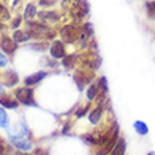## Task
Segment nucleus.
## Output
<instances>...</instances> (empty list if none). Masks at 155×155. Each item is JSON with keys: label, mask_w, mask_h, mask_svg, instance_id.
<instances>
[{"label": "nucleus", "mask_w": 155, "mask_h": 155, "mask_svg": "<svg viewBox=\"0 0 155 155\" xmlns=\"http://www.w3.org/2000/svg\"><path fill=\"white\" fill-rule=\"evenodd\" d=\"M118 126L116 123H113V126L109 127L104 130V133L102 134L100 140H99L97 145H96V151L94 154L96 155H109L111 151H113V148H114L116 143L118 141Z\"/></svg>", "instance_id": "obj_1"}, {"label": "nucleus", "mask_w": 155, "mask_h": 155, "mask_svg": "<svg viewBox=\"0 0 155 155\" xmlns=\"http://www.w3.org/2000/svg\"><path fill=\"white\" fill-rule=\"evenodd\" d=\"M81 31L82 28H78L74 24L65 25L64 28L61 30V38L68 44H74L76 40H79L81 37Z\"/></svg>", "instance_id": "obj_2"}, {"label": "nucleus", "mask_w": 155, "mask_h": 155, "mask_svg": "<svg viewBox=\"0 0 155 155\" xmlns=\"http://www.w3.org/2000/svg\"><path fill=\"white\" fill-rule=\"evenodd\" d=\"M92 81H93V72H92V71H89L87 68L76 71V74H75V82H76L78 87L81 90L85 87V85L90 83Z\"/></svg>", "instance_id": "obj_3"}, {"label": "nucleus", "mask_w": 155, "mask_h": 155, "mask_svg": "<svg viewBox=\"0 0 155 155\" xmlns=\"http://www.w3.org/2000/svg\"><path fill=\"white\" fill-rule=\"evenodd\" d=\"M33 93H34L33 89H28V87H20V89L16 90V97L18 99L21 103H24V104H31V106H35Z\"/></svg>", "instance_id": "obj_4"}, {"label": "nucleus", "mask_w": 155, "mask_h": 155, "mask_svg": "<svg viewBox=\"0 0 155 155\" xmlns=\"http://www.w3.org/2000/svg\"><path fill=\"white\" fill-rule=\"evenodd\" d=\"M103 111H104V109H103V103H99L96 107H93L92 110H90L89 113V121L92 123V124H99L100 123V120H102V116H103Z\"/></svg>", "instance_id": "obj_5"}, {"label": "nucleus", "mask_w": 155, "mask_h": 155, "mask_svg": "<svg viewBox=\"0 0 155 155\" xmlns=\"http://www.w3.org/2000/svg\"><path fill=\"white\" fill-rule=\"evenodd\" d=\"M51 57L52 58H57V59H59V58H65V47H64V44H62L61 41H54L52 42V47H51Z\"/></svg>", "instance_id": "obj_6"}, {"label": "nucleus", "mask_w": 155, "mask_h": 155, "mask_svg": "<svg viewBox=\"0 0 155 155\" xmlns=\"http://www.w3.org/2000/svg\"><path fill=\"white\" fill-rule=\"evenodd\" d=\"M10 141H12L13 145H14L16 148H18V150H23V151H27V150H30V148H31V143H30V141H27V140L16 138V137L10 135Z\"/></svg>", "instance_id": "obj_7"}, {"label": "nucleus", "mask_w": 155, "mask_h": 155, "mask_svg": "<svg viewBox=\"0 0 155 155\" xmlns=\"http://www.w3.org/2000/svg\"><path fill=\"white\" fill-rule=\"evenodd\" d=\"M126 148H127V144H126V140L124 138H118V141L116 143L113 151L110 152L109 155H126Z\"/></svg>", "instance_id": "obj_8"}, {"label": "nucleus", "mask_w": 155, "mask_h": 155, "mask_svg": "<svg viewBox=\"0 0 155 155\" xmlns=\"http://www.w3.org/2000/svg\"><path fill=\"white\" fill-rule=\"evenodd\" d=\"M0 47H2V49H3L6 54H13L14 51H16V48H17V45L14 44V42H13L8 37H3Z\"/></svg>", "instance_id": "obj_9"}, {"label": "nucleus", "mask_w": 155, "mask_h": 155, "mask_svg": "<svg viewBox=\"0 0 155 155\" xmlns=\"http://www.w3.org/2000/svg\"><path fill=\"white\" fill-rule=\"evenodd\" d=\"M47 72H37V74H34V75H31V76H28L27 79H25V85L27 86H33V85H35V83H38L40 81H42L45 76H47Z\"/></svg>", "instance_id": "obj_10"}, {"label": "nucleus", "mask_w": 155, "mask_h": 155, "mask_svg": "<svg viewBox=\"0 0 155 155\" xmlns=\"http://www.w3.org/2000/svg\"><path fill=\"white\" fill-rule=\"evenodd\" d=\"M97 96H99V85H97V82H96V83H92L86 89V97H87L89 102H93Z\"/></svg>", "instance_id": "obj_11"}, {"label": "nucleus", "mask_w": 155, "mask_h": 155, "mask_svg": "<svg viewBox=\"0 0 155 155\" xmlns=\"http://www.w3.org/2000/svg\"><path fill=\"white\" fill-rule=\"evenodd\" d=\"M8 131H10L12 135H20V137H23V135L27 134V127H25L23 123H16L14 127H12Z\"/></svg>", "instance_id": "obj_12"}, {"label": "nucleus", "mask_w": 155, "mask_h": 155, "mask_svg": "<svg viewBox=\"0 0 155 155\" xmlns=\"http://www.w3.org/2000/svg\"><path fill=\"white\" fill-rule=\"evenodd\" d=\"M134 130H135V133H137L138 135H147L148 131H150V128H148V126L144 121L137 120V121L134 123Z\"/></svg>", "instance_id": "obj_13"}, {"label": "nucleus", "mask_w": 155, "mask_h": 155, "mask_svg": "<svg viewBox=\"0 0 155 155\" xmlns=\"http://www.w3.org/2000/svg\"><path fill=\"white\" fill-rule=\"evenodd\" d=\"M145 13L150 20L155 21V0H148L145 2Z\"/></svg>", "instance_id": "obj_14"}, {"label": "nucleus", "mask_w": 155, "mask_h": 155, "mask_svg": "<svg viewBox=\"0 0 155 155\" xmlns=\"http://www.w3.org/2000/svg\"><path fill=\"white\" fill-rule=\"evenodd\" d=\"M40 18L42 21L51 23V21H58L59 16H58L57 13H52V12H41L40 13Z\"/></svg>", "instance_id": "obj_15"}, {"label": "nucleus", "mask_w": 155, "mask_h": 155, "mask_svg": "<svg viewBox=\"0 0 155 155\" xmlns=\"http://www.w3.org/2000/svg\"><path fill=\"white\" fill-rule=\"evenodd\" d=\"M17 82H18V78H17L16 72L8 71L7 74H6V85L7 86H14Z\"/></svg>", "instance_id": "obj_16"}, {"label": "nucleus", "mask_w": 155, "mask_h": 155, "mask_svg": "<svg viewBox=\"0 0 155 155\" xmlns=\"http://www.w3.org/2000/svg\"><path fill=\"white\" fill-rule=\"evenodd\" d=\"M0 103H2V104H3L4 107H10V109H16V107L18 106V103H17V100H13V99L6 97V96H3V97H0Z\"/></svg>", "instance_id": "obj_17"}, {"label": "nucleus", "mask_w": 155, "mask_h": 155, "mask_svg": "<svg viewBox=\"0 0 155 155\" xmlns=\"http://www.w3.org/2000/svg\"><path fill=\"white\" fill-rule=\"evenodd\" d=\"M75 61H76V55H75V54H72V55H66V57L64 58V61H62V65L65 66V68H74Z\"/></svg>", "instance_id": "obj_18"}, {"label": "nucleus", "mask_w": 155, "mask_h": 155, "mask_svg": "<svg viewBox=\"0 0 155 155\" xmlns=\"http://www.w3.org/2000/svg\"><path fill=\"white\" fill-rule=\"evenodd\" d=\"M13 38H14L16 42H24V41H27L30 38V35L25 34L24 31H16V33L13 34Z\"/></svg>", "instance_id": "obj_19"}, {"label": "nucleus", "mask_w": 155, "mask_h": 155, "mask_svg": "<svg viewBox=\"0 0 155 155\" xmlns=\"http://www.w3.org/2000/svg\"><path fill=\"white\" fill-rule=\"evenodd\" d=\"M0 127H3V128H7L8 127V118H7V114H6V111L0 107Z\"/></svg>", "instance_id": "obj_20"}, {"label": "nucleus", "mask_w": 155, "mask_h": 155, "mask_svg": "<svg viewBox=\"0 0 155 155\" xmlns=\"http://www.w3.org/2000/svg\"><path fill=\"white\" fill-rule=\"evenodd\" d=\"M35 14H37L35 7H34L33 4H28V6L25 7V18H27V20H30V18H33Z\"/></svg>", "instance_id": "obj_21"}, {"label": "nucleus", "mask_w": 155, "mask_h": 155, "mask_svg": "<svg viewBox=\"0 0 155 155\" xmlns=\"http://www.w3.org/2000/svg\"><path fill=\"white\" fill-rule=\"evenodd\" d=\"M82 31H83V33H86L89 37H92V35H93V33H94L92 23H85V24H83V27H82Z\"/></svg>", "instance_id": "obj_22"}, {"label": "nucleus", "mask_w": 155, "mask_h": 155, "mask_svg": "<svg viewBox=\"0 0 155 155\" xmlns=\"http://www.w3.org/2000/svg\"><path fill=\"white\" fill-rule=\"evenodd\" d=\"M7 18H8V12H7V8L0 4V20H7Z\"/></svg>", "instance_id": "obj_23"}, {"label": "nucleus", "mask_w": 155, "mask_h": 155, "mask_svg": "<svg viewBox=\"0 0 155 155\" xmlns=\"http://www.w3.org/2000/svg\"><path fill=\"white\" fill-rule=\"evenodd\" d=\"M90 107L89 106H85V107H81V109H79V110L76 111V117H82V116H85L86 114V111L89 110Z\"/></svg>", "instance_id": "obj_24"}, {"label": "nucleus", "mask_w": 155, "mask_h": 155, "mask_svg": "<svg viewBox=\"0 0 155 155\" xmlns=\"http://www.w3.org/2000/svg\"><path fill=\"white\" fill-rule=\"evenodd\" d=\"M57 3V0H40V4L44 6V7H48V6H52V4Z\"/></svg>", "instance_id": "obj_25"}, {"label": "nucleus", "mask_w": 155, "mask_h": 155, "mask_svg": "<svg viewBox=\"0 0 155 155\" xmlns=\"http://www.w3.org/2000/svg\"><path fill=\"white\" fill-rule=\"evenodd\" d=\"M0 155H8V151L6 150V145L2 141V138H0Z\"/></svg>", "instance_id": "obj_26"}, {"label": "nucleus", "mask_w": 155, "mask_h": 155, "mask_svg": "<svg viewBox=\"0 0 155 155\" xmlns=\"http://www.w3.org/2000/svg\"><path fill=\"white\" fill-rule=\"evenodd\" d=\"M6 65H7V58H6V55L0 52V66H6Z\"/></svg>", "instance_id": "obj_27"}, {"label": "nucleus", "mask_w": 155, "mask_h": 155, "mask_svg": "<svg viewBox=\"0 0 155 155\" xmlns=\"http://www.w3.org/2000/svg\"><path fill=\"white\" fill-rule=\"evenodd\" d=\"M20 21H21V17H17L16 20H14V23H13V27H17V25L20 24Z\"/></svg>", "instance_id": "obj_28"}, {"label": "nucleus", "mask_w": 155, "mask_h": 155, "mask_svg": "<svg viewBox=\"0 0 155 155\" xmlns=\"http://www.w3.org/2000/svg\"><path fill=\"white\" fill-rule=\"evenodd\" d=\"M35 155H47V152L42 150H35Z\"/></svg>", "instance_id": "obj_29"}, {"label": "nucleus", "mask_w": 155, "mask_h": 155, "mask_svg": "<svg viewBox=\"0 0 155 155\" xmlns=\"http://www.w3.org/2000/svg\"><path fill=\"white\" fill-rule=\"evenodd\" d=\"M4 93V89H3V87H2V85H0V96H2V94H3Z\"/></svg>", "instance_id": "obj_30"}, {"label": "nucleus", "mask_w": 155, "mask_h": 155, "mask_svg": "<svg viewBox=\"0 0 155 155\" xmlns=\"http://www.w3.org/2000/svg\"><path fill=\"white\" fill-rule=\"evenodd\" d=\"M147 155H155V152H154V151H151V152H148Z\"/></svg>", "instance_id": "obj_31"}, {"label": "nucleus", "mask_w": 155, "mask_h": 155, "mask_svg": "<svg viewBox=\"0 0 155 155\" xmlns=\"http://www.w3.org/2000/svg\"><path fill=\"white\" fill-rule=\"evenodd\" d=\"M16 155H28V154H18V152H17V154Z\"/></svg>", "instance_id": "obj_32"}]
</instances>
